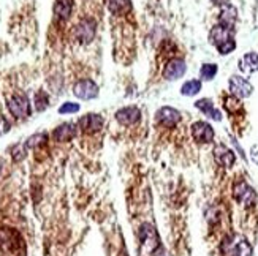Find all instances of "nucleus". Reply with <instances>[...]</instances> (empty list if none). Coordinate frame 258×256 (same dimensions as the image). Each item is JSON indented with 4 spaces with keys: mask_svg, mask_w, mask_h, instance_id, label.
Listing matches in <instances>:
<instances>
[{
    "mask_svg": "<svg viewBox=\"0 0 258 256\" xmlns=\"http://www.w3.org/2000/svg\"><path fill=\"white\" fill-rule=\"evenodd\" d=\"M140 239H141V247H140V253L141 256L149 254L152 256L154 250L159 248L160 242H159V236H157V231L154 229V226L144 223L140 229Z\"/></svg>",
    "mask_w": 258,
    "mask_h": 256,
    "instance_id": "1",
    "label": "nucleus"
},
{
    "mask_svg": "<svg viewBox=\"0 0 258 256\" xmlns=\"http://www.w3.org/2000/svg\"><path fill=\"white\" fill-rule=\"evenodd\" d=\"M7 108L11 113V116H15L16 119H26L32 113L30 102L24 94H18V95H13L11 98H8Z\"/></svg>",
    "mask_w": 258,
    "mask_h": 256,
    "instance_id": "2",
    "label": "nucleus"
},
{
    "mask_svg": "<svg viewBox=\"0 0 258 256\" xmlns=\"http://www.w3.org/2000/svg\"><path fill=\"white\" fill-rule=\"evenodd\" d=\"M222 250L227 256H250L252 254V247L249 245V242L239 237L233 236L223 242Z\"/></svg>",
    "mask_w": 258,
    "mask_h": 256,
    "instance_id": "3",
    "label": "nucleus"
},
{
    "mask_svg": "<svg viewBox=\"0 0 258 256\" xmlns=\"http://www.w3.org/2000/svg\"><path fill=\"white\" fill-rule=\"evenodd\" d=\"M95 30H97V24L94 19H83L75 29L76 40L83 44L91 43L95 37Z\"/></svg>",
    "mask_w": 258,
    "mask_h": 256,
    "instance_id": "4",
    "label": "nucleus"
},
{
    "mask_svg": "<svg viewBox=\"0 0 258 256\" xmlns=\"http://www.w3.org/2000/svg\"><path fill=\"white\" fill-rule=\"evenodd\" d=\"M230 91L234 97H238V98H247L252 95L253 92V86L245 79V77L242 76H231L230 77Z\"/></svg>",
    "mask_w": 258,
    "mask_h": 256,
    "instance_id": "5",
    "label": "nucleus"
},
{
    "mask_svg": "<svg viewBox=\"0 0 258 256\" xmlns=\"http://www.w3.org/2000/svg\"><path fill=\"white\" fill-rule=\"evenodd\" d=\"M73 94L80 100H92L98 95V86L91 79H81L75 84Z\"/></svg>",
    "mask_w": 258,
    "mask_h": 256,
    "instance_id": "6",
    "label": "nucleus"
},
{
    "mask_svg": "<svg viewBox=\"0 0 258 256\" xmlns=\"http://www.w3.org/2000/svg\"><path fill=\"white\" fill-rule=\"evenodd\" d=\"M233 196H234V199H236L238 203H241L244 206H252L253 201H255V198H256L255 190L245 182H238L236 185L233 187Z\"/></svg>",
    "mask_w": 258,
    "mask_h": 256,
    "instance_id": "7",
    "label": "nucleus"
},
{
    "mask_svg": "<svg viewBox=\"0 0 258 256\" xmlns=\"http://www.w3.org/2000/svg\"><path fill=\"white\" fill-rule=\"evenodd\" d=\"M192 136L200 144H208L214 139V128H212L208 122H195L192 125Z\"/></svg>",
    "mask_w": 258,
    "mask_h": 256,
    "instance_id": "8",
    "label": "nucleus"
},
{
    "mask_svg": "<svg viewBox=\"0 0 258 256\" xmlns=\"http://www.w3.org/2000/svg\"><path fill=\"white\" fill-rule=\"evenodd\" d=\"M155 120L157 124H160L163 127H174L179 120H181V113L177 109L170 108V106H163L157 111L155 114Z\"/></svg>",
    "mask_w": 258,
    "mask_h": 256,
    "instance_id": "9",
    "label": "nucleus"
},
{
    "mask_svg": "<svg viewBox=\"0 0 258 256\" xmlns=\"http://www.w3.org/2000/svg\"><path fill=\"white\" fill-rule=\"evenodd\" d=\"M187 71V65L182 59H173L166 63L163 70V77L168 81H176L179 77H182Z\"/></svg>",
    "mask_w": 258,
    "mask_h": 256,
    "instance_id": "10",
    "label": "nucleus"
},
{
    "mask_svg": "<svg viewBox=\"0 0 258 256\" xmlns=\"http://www.w3.org/2000/svg\"><path fill=\"white\" fill-rule=\"evenodd\" d=\"M234 37V29L233 27H225L222 24H217L212 27V30L209 32V41L214 44V46H220L222 43H225L228 40H231Z\"/></svg>",
    "mask_w": 258,
    "mask_h": 256,
    "instance_id": "11",
    "label": "nucleus"
},
{
    "mask_svg": "<svg viewBox=\"0 0 258 256\" xmlns=\"http://www.w3.org/2000/svg\"><path fill=\"white\" fill-rule=\"evenodd\" d=\"M21 237L16 231L11 228H2L0 229V247L5 251H13L19 247Z\"/></svg>",
    "mask_w": 258,
    "mask_h": 256,
    "instance_id": "12",
    "label": "nucleus"
},
{
    "mask_svg": "<svg viewBox=\"0 0 258 256\" xmlns=\"http://www.w3.org/2000/svg\"><path fill=\"white\" fill-rule=\"evenodd\" d=\"M140 119H141V113H140V109L135 108V106L122 108L116 113V120L120 125H125V127L138 124Z\"/></svg>",
    "mask_w": 258,
    "mask_h": 256,
    "instance_id": "13",
    "label": "nucleus"
},
{
    "mask_svg": "<svg viewBox=\"0 0 258 256\" xmlns=\"http://www.w3.org/2000/svg\"><path fill=\"white\" fill-rule=\"evenodd\" d=\"M214 160L220 164V166H225V168H231L236 161V155L231 149H228L227 146H223V144H219V146L214 147Z\"/></svg>",
    "mask_w": 258,
    "mask_h": 256,
    "instance_id": "14",
    "label": "nucleus"
},
{
    "mask_svg": "<svg viewBox=\"0 0 258 256\" xmlns=\"http://www.w3.org/2000/svg\"><path fill=\"white\" fill-rule=\"evenodd\" d=\"M103 117L98 116V114H87L84 117L80 119L78 125L84 133H97L98 130H102L103 127Z\"/></svg>",
    "mask_w": 258,
    "mask_h": 256,
    "instance_id": "15",
    "label": "nucleus"
},
{
    "mask_svg": "<svg viewBox=\"0 0 258 256\" xmlns=\"http://www.w3.org/2000/svg\"><path fill=\"white\" fill-rule=\"evenodd\" d=\"M195 108L200 109L206 117H209L212 120H217V122L222 120L220 111L214 108V103H212L209 98H201V100H198V102H195Z\"/></svg>",
    "mask_w": 258,
    "mask_h": 256,
    "instance_id": "16",
    "label": "nucleus"
},
{
    "mask_svg": "<svg viewBox=\"0 0 258 256\" xmlns=\"http://www.w3.org/2000/svg\"><path fill=\"white\" fill-rule=\"evenodd\" d=\"M236 19H238V10L234 8L233 5H225L222 7L220 11V16H219V24L225 26V27H233L236 24Z\"/></svg>",
    "mask_w": 258,
    "mask_h": 256,
    "instance_id": "17",
    "label": "nucleus"
},
{
    "mask_svg": "<svg viewBox=\"0 0 258 256\" xmlns=\"http://www.w3.org/2000/svg\"><path fill=\"white\" fill-rule=\"evenodd\" d=\"M75 135H76V127H75V124H62V125H59L57 128H55L54 133H52L54 139L57 141V142H67V141H70L72 138H75Z\"/></svg>",
    "mask_w": 258,
    "mask_h": 256,
    "instance_id": "18",
    "label": "nucleus"
},
{
    "mask_svg": "<svg viewBox=\"0 0 258 256\" xmlns=\"http://www.w3.org/2000/svg\"><path fill=\"white\" fill-rule=\"evenodd\" d=\"M239 70L242 73H255L258 71V54L256 52H247L245 55H242L239 60Z\"/></svg>",
    "mask_w": 258,
    "mask_h": 256,
    "instance_id": "19",
    "label": "nucleus"
},
{
    "mask_svg": "<svg viewBox=\"0 0 258 256\" xmlns=\"http://www.w3.org/2000/svg\"><path fill=\"white\" fill-rule=\"evenodd\" d=\"M73 2L72 0H55L54 4V15L57 16L60 21H67L72 15Z\"/></svg>",
    "mask_w": 258,
    "mask_h": 256,
    "instance_id": "20",
    "label": "nucleus"
},
{
    "mask_svg": "<svg viewBox=\"0 0 258 256\" xmlns=\"http://www.w3.org/2000/svg\"><path fill=\"white\" fill-rule=\"evenodd\" d=\"M108 8L114 15H125L132 10L130 0H108Z\"/></svg>",
    "mask_w": 258,
    "mask_h": 256,
    "instance_id": "21",
    "label": "nucleus"
},
{
    "mask_svg": "<svg viewBox=\"0 0 258 256\" xmlns=\"http://www.w3.org/2000/svg\"><path fill=\"white\" fill-rule=\"evenodd\" d=\"M201 91V81L198 79H190L181 87V94L184 97H194Z\"/></svg>",
    "mask_w": 258,
    "mask_h": 256,
    "instance_id": "22",
    "label": "nucleus"
},
{
    "mask_svg": "<svg viewBox=\"0 0 258 256\" xmlns=\"http://www.w3.org/2000/svg\"><path fill=\"white\" fill-rule=\"evenodd\" d=\"M217 71H219V68L216 63H205L200 70V76L203 81H211L212 77L217 74Z\"/></svg>",
    "mask_w": 258,
    "mask_h": 256,
    "instance_id": "23",
    "label": "nucleus"
},
{
    "mask_svg": "<svg viewBox=\"0 0 258 256\" xmlns=\"http://www.w3.org/2000/svg\"><path fill=\"white\" fill-rule=\"evenodd\" d=\"M46 141H48V136L44 135V133H37V135L30 136L26 141V147L27 149H37V147L43 146V144H46Z\"/></svg>",
    "mask_w": 258,
    "mask_h": 256,
    "instance_id": "24",
    "label": "nucleus"
},
{
    "mask_svg": "<svg viewBox=\"0 0 258 256\" xmlns=\"http://www.w3.org/2000/svg\"><path fill=\"white\" fill-rule=\"evenodd\" d=\"M242 105L239 102V98L238 97H228L225 98V109L228 111V113H234V109H241Z\"/></svg>",
    "mask_w": 258,
    "mask_h": 256,
    "instance_id": "25",
    "label": "nucleus"
},
{
    "mask_svg": "<svg viewBox=\"0 0 258 256\" xmlns=\"http://www.w3.org/2000/svg\"><path fill=\"white\" fill-rule=\"evenodd\" d=\"M234 49H236V41H234V38L225 41V43H222L220 46H217V51L222 54V55H227L230 52H233Z\"/></svg>",
    "mask_w": 258,
    "mask_h": 256,
    "instance_id": "26",
    "label": "nucleus"
},
{
    "mask_svg": "<svg viewBox=\"0 0 258 256\" xmlns=\"http://www.w3.org/2000/svg\"><path fill=\"white\" fill-rule=\"evenodd\" d=\"M35 108H37V111H44L48 108V95L44 94V92H38L37 95H35Z\"/></svg>",
    "mask_w": 258,
    "mask_h": 256,
    "instance_id": "27",
    "label": "nucleus"
},
{
    "mask_svg": "<svg viewBox=\"0 0 258 256\" xmlns=\"http://www.w3.org/2000/svg\"><path fill=\"white\" fill-rule=\"evenodd\" d=\"M78 111H80V105L67 102L59 108V114H75V113H78Z\"/></svg>",
    "mask_w": 258,
    "mask_h": 256,
    "instance_id": "28",
    "label": "nucleus"
},
{
    "mask_svg": "<svg viewBox=\"0 0 258 256\" xmlns=\"http://www.w3.org/2000/svg\"><path fill=\"white\" fill-rule=\"evenodd\" d=\"M26 144H24V146H21V144H19V146H15L13 149H11V153H13V158L16 160V161H19V160H22V158H24L26 157Z\"/></svg>",
    "mask_w": 258,
    "mask_h": 256,
    "instance_id": "29",
    "label": "nucleus"
},
{
    "mask_svg": "<svg viewBox=\"0 0 258 256\" xmlns=\"http://www.w3.org/2000/svg\"><path fill=\"white\" fill-rule=\"evenodd\" d=\"M8 131H10V122L5 117L0 116V136L5 135V133H8Z\"/></svg>",
    "mask_w": 258,
    "mask_h": 256,
    "instance_id": "30",
    "label": "nucleus"
},
{
    "mask_svg": "<svg viewBox=\"0 0 258 256\" xmlns=\"http://www.w3.org/2000/svg\"><path fill=\"white\" fill-rule=\"evenodd\" d=\"M250 158L255 164H258V144L250 147Z\"/></svg>",
    "mask_w": 258,
    "mask_h": 256,
    "instance_id": "31",
    "label": "nucleus"
},
{
    "mask_svg": "<svg viewBox=\"0 0 258 256\" xmlns=\"http://www.w3.org/2000/svg\"><path fill=\"white\" fill-rule=\"evenodd\" d=\"M211 2L214 4V5H219V7H225V5H230V4H228L230 0H211Z\"/></svg>",
    "mask_w": 258,
    "mask_h": 256,
    "instance_id": "32",
    "label": "nucleus"
}]
</instances>
